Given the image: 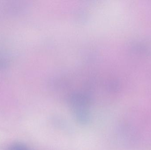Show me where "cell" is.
I'll use <instances>...</instances> for the list:
<instances>
[{"label": "cell", "mask_w": 151, "mask_h": 150, "mask_svg": "<svg viewBox=\"0 0 151 150\" xmlns=\"http://www.w3.org/2000/svg\"><path fill=\"white\" fill-rule=\"evenodd\" d=\"M72 111L76 121L83 125L88 124L90 120L88 101L83 96L75 95L70 100Z\"/></svg>", "instance_id": "1"}, {"label": "cell", "mask_w": 151, "mask_h": 150, "mask_svg": "<svg viewBox=\"0 0 151 150\" xmlns=\"http://www.w3.org/2000/svg\"><path fill=\"white\" fill-rule=\"evenodd\" d=\"M8 150H31L24 144L20 143H15L11 145Z\"/></svg>", "instance_id": "2"}]
</instances>
